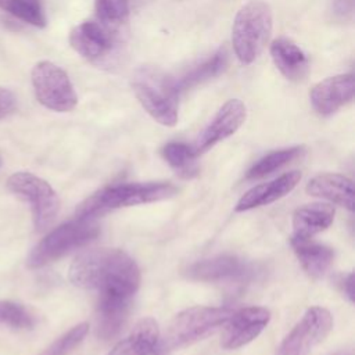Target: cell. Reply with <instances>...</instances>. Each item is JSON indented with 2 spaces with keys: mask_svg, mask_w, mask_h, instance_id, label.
Wrapping results in <instances>:
<instances>
[{
  "mask_svg": "<svg viewBox=\"0 0 355 355\" xmlns=\"http://www.w3.org/2000/svg\"><path fill=\"white\" fill-rule=\"evenodd\" d=\"M68 276L76 287L126 298L137 291L141 280L137 263L118 248H94L79 254Z\"/></svg>",
  "mask_w": 355,
  "mask_h": 355,
  "instance_id": "6da1fadb",
  "label": "cell"
},
{
  "mask_svg": "<svg viewBox=\"0 0 355 355\" xmlns=\"http://www.w3.org/2000/svg\"><path fill=\"white\" fill-rule=\"evenodd\" d=\"M178 187L168 182L121 183L104 187L86 198L76 209V218L93 219L122 207L155 202L176 196Z\"/></svg>",
  "mask_w": 355,
  "mask_h": 355,
  "instance_id": "7a4b0ae2",
  "label": "cell"
},
{
  "mask_svg": "<svg viewBox=\"0 0 355 355\" xmlns=\"http://www.w3.org/2000/svg\"><path fill=\"white\" fill-rule=\"evenodd\" d=\"M273 28L270 6L262 0L245 3L236 14L232 26V44L244 65L254 62L263 51Z\"/></svg>",
  "mask_w": 355,
  "mask_h": 355,
  "instance_id": "3957f363",
  "label": "cell"
},
{
  "mask_svg": "<svg viewBox=\"0 0 355 355\" xmlns=\"http://www.w3.org/2000/svg\"><path fill=\"white\" fill-rule=\"evenodd\" d=\"M132 87L139 103L158 123L176 125L180 93L173 78L158 68L143 67L135 73Z\"/></svg>",
  "mask_w": 355,
  "mask_h": 355,
  "instance_id": "277c9868",
  "label": "cell"
},
{
  "mask_svg": "<svg viewBox=\"0 0 355 355\" xmlns=\"http://www.w3.org/2000/svg\"><path fill=\"white\" fill-rule=\"evenodd\" d=\"M233 311L223 306H191L179 312L168 324L157 348L162 352L183 348L222 327Z\"/></svg>",
  "mask_w": 355,
  "mask_h": 355,
  "instance_id": "5b68a950",
  "label": "cell"
},
{
  "mask_svg": "<svg viewBox=\"0 0 355 355\" xmlns=\"http://www.w3.org/2000/svg\"><path fill=\"white\" fill-rule=\"evenodd\" d=\"M100 233L98 225L93 219L76 218L51 230L29 254V268H40L69 251L83 247L94 240Z\"/></svg>",
  "mask_w": 355,
  "mask_h": 355,
  "instance_id": "8992f818",
  "label": "cell"
},
{
  "mask_svg": "<svg viewBox=\"0 0 355 355\" xmlns=\"http://www.w3.org/2000/svg\"><path fill=\"white\" fill-rule=\"evenodd\" d=\"M7 187L31 204L37 232H43L53 225L60 211V200L46 180L29 172H17L8 178Z\"/></svg>",
  "mask_w": 355,
  "mask_h": 355,
  "instance_id": "52a82bcc",
  "label": "cell"
},
{
  "mask_svg": "<svg viewBox=\"0 0 355 355\" xmlns=\"http://www.w3.org/2000/svg\"><path fill=\"white\" fill-rule=\"evenodd\" d=\"M32 85L36 98L49 110L68 112L78 104V96L68 75L50 61H40L33 67Z\"/></svg>",
  "mask_w": 355,
  "mask_h": 355,
  "instance_id": "ba28073f",
  "label": "cell"
},
{
  "mask_svg": "<svg viewBox=\"0 0 355 355\" xmlns=\"http://www.w3.org/2000/svg\"><path fill=\"white\" fill-rule=\"evenodd\" d=\"M331 327V313L326 308L311 306L283 338L276 349V355H309L327 337Z\"/></svg>",
  "mask_w": 355,
  "mask_h": 355,
  "instance_id": "9c48e42d",
  "label": "cell"
},
{
  "mask_svg": "<svg viewBox=\"0 0 355 355\" xmlns=\"http://www.w3.org/2000/svg\"><path fill=\"white\" fill-rule=\"evenodd\" d=\"M270 320V312L263 306H247L230 315L223 324L220 345L225 349H237L257 338Z\"/></svg>",
  "mask_w": 355,
  "mask_h": 355,
  "instance_id": "30bf717a",
  "label": "cell"
},
{
  "mask_svg": "<svg viewBox=\"0 0 355 355\" xmlns=\"http://www.w3.org/2000/svg\"><path fill=\"white\" fill-rule=\"evenodd\" d=\"M247 116L245 105L239 98L227 100L219 111L215 114L209 125L198 136L193 151L196 155H200L214 147L216 143L227 139L243 125Z\"/></svg>",
  "mask_w": 355,
  "mask_h": 355,
  "instance_id": "8fae6325",
  "label": "cell"
},
{
  "mask_svg": "<svg viewBox=\"0 0 355 355\" xmlns=\"http://www.w3.org/2000/svg\"><path fill=\"white\" fill-rule=\"evenodd\" d=\"M354 75L343 73L326 78L316 83L309 92V98L315 111L327 116L349 103L354 97Z\"/></svg>",
  "mask_w": 355,
  "mask_h": 355,
  "instance_id": "7c38bea8",
  "label": "cell"
},
{
  "mask_svg": "<svg viewBox=\"0 0 355 355\" xmlns=\"http://www.w3.org/2000/svg\"><path fill=\"white\" fill-rule=\"evenodd\" d=\"M250 273V265L234 255H216L198 261L187 269V276L190 279L208 283L243 280L248 277Z\"/></svg>",
  "mask_w": 355,
  "mask_h": 355,
  "instance_id": "4fadbf2b",
  "label": "cell"
},
{
  "mask_svg": "<svg viewBox=\"0 0 355 355\" xmlns=\"http://www.w3.org/2000/svg\"><path fill=\"white\" fill-rule=\"evenodd\" d=\"M71 47L87 61H98L114 47L110 31L97 22L86 21L75 26L69 33Z\"/></svg>",
  "mask_w": 355,
  "mask_h": 355,
  "instance_id": "5bb4252c",
  "label": "cell"
},
{
  "mask_svg": "<svg viewBox=\"0 0 355 355\" xmlns=\"http://www.w3.org/2000/svg\"><path fill=\"white\" fill-rule=\"evenodd\" d=\"M301 179V172L298 171H291L287 172L268 183H262L258 186H254L248 191H245L241 198L237 201L234 209L237 212L248 211L257 207L268 205L286 194H288L300 182Z\"/></svg>",
  "mask_w": 355,
  "mask_h": 355,
  "instance_id": "9a60e30c",
  "label": "cell"
},
{
  "mask_svg": "<svg viewBox=\"0 0 355 355\" xmlns=\"http://www.w3.org/2000/svg\"><path fill=\"white\" fill-rule=\"evenodd\" d=\"M305 190L309 196L326 198L349 211L354 209V183L344 175L320 173L308 182Z\"/></svg>",
  "mask_w": 355,
  "mask_h": 355,
  "instance_id": "2e32d148",
  "label": "cell"
},
{
  "mask_svg": "<svg viewBox=\"0 0 355 355\" xmlns=\"http://www.w3.org/2000/svg\"><path fill=\"white\" fill-rule=\"evenodd\" d=\"M158 340V323L153 318H143L107 355H150L157 348Z\"/></svg>",
  "mask_w": 355,
  "mask_h": 355,
  "instance_id": "e0dca14e",
  "label": "cell"
},
{
  "mask_svg": "<svg viewBox=\"0 0 355 355\" xmlns=\"http://www.w3.org/2000/svg\"><path fill=\"white\" fill-rule=\"evenodd\" d=\"M270 55L276 68L290 80H302L309 71L305 53L290 39L279 37L270 44Z\"/></svg>",
  "mask_w": 355,
  "mask_h": 355,
  "instance_id": "ac0fdd59",
  "label": "cell"
},
{
  "mask_svg": "<svg viewBox=\"0 0 355 355\" xmlns=\"http://www.w3.org/2000/svg\"><path fill=\"white\" fill-rule=\"evenodd\" d=\"M128 309L129 298L115 294H101L97 305V337L101 340L115 337L126 320Z\"/></svg>",
  "mask_w": 355,
  "mask_h": 355,
  "instance_id": "d6986e66",
  "label": "cell"
},
{
  "mask_svg": "<svg viewBox=\"0 0 355 355\" xmlns=\"http://www.w3.org/2000/svg\"><path fill=\"white\" fill-rule=\"evenodd\" d=\"M290 244L304 270L312 277H322L333 263L334 251L327 245L311 240V237L293 234Z\"/></svg>",
  "mask_w": 355,
  "mask_h": 355,
  "instance_id": "ffe728a7",
  "label": "cell"
},
{
  "mask_svg": "<svg viewBox=\"0 0 355 355\" xmlns=\"http://www.w3.org/2000/svg\"><path fill=\"white\" fill-rule=\"evenodd\" d=\"M334 219V208L329 204H306L293 215L294 236L312 237L326 230Z\"/></svg>",
  "mask_w": 355,
  "mask_h": 355,
  "instance_id": "44dd1931",
  "label": "cell"
},
{
  "mask_svg": "<svg viewBox=\"0 0 355 355\" xmlns=\"http://www.w3.org/2000/svg\"><path fill=\"white\" fill-rule=\"evenodd\" d=\"M229 62V53L225 46L219 47L209 58L186 72L180 79H175L179 93L196 87L209 79H214L225 72Z\"/></svg>",
  "mask_w": 355,
  "mask_h": 355,
  "instance_id": "7402d4cb",
  "label": "cell"
},
{
  "mask_svg": "<svg viewBox=\"0 0 355 355\" xmlns=\"http://www.w3.org/2000/svg\"><path fill=\"white\" fill-rule=\"evenodd\" d=\"M302 153H304V147H300V146L272 151V153L266 154L265 157H262L258 162H255L251 166V169L247 172L245 178L248 180L265 178L266 175H270L272 172L290 164L293 159L300 157Z\"/></svg>",
  "mask_w": 355,
  "mask_h": 355,
  "instance_id": "603a6c76",
  "label": "cell"
},
{
  "mask_svg": "<svg viewBox=\"0 0 355 355\" xmlns=\"http://www.w3.org/2000/svg\"><path fill=\"white\" fill-rule=\"evenodd\" d=\"M162 155L166 162L183 178H191L197 175L198 168L194 158L197 157L193 151V147H189L184 143L172 141L164 146Z\"/></svg>",
  "mask_w": 355,
  "mask_h": 355,
  "instance_id": "cb8c5ba5",
  "label": "cell"
},
{
  "mask_svg": "<svg viewBox=\"0 0 355 355\" xmlns=\"http://www.w3.org/2000/svg\"><path fill=\"white\" fill-rule=\"evenodd\" d=\"M0 7L33 26L43 28L46 25V17L37 0H0Z\"/></svg>",
  "mask_w": 355,
  "mask_h": 355,
  "instance_id": "d4e9b609",
  "label": "cell"
},
{
  "mask_svg": "<svg viewBox=\"0 0 355 355\" xmlns=\"http://www.w3.org/2000/svg\"><path fill=\"white\" fill-rule=\"evenodd\" d=\"M94 8L105 26L122 25L129 17V0H94Z\"/></svg>",
  "mask_w": 355,
  "mask_h": 355,
  "instance_id": "484cf974",
  "label": "cell"
},
{
  "mask_svg": "<svg viewBox=\"0 0 355 355\" xmlns=\"http://www.w3.org/2000/svg\"><path fill=\"white\" fill-rule=\"evenodd\" d=\"M89 331V324L86 322L73 326L65 334H62L58 340H55L47 349H44L40 355H69L86 337Z\"/></svg>",
  "mask_w": 355,
  "mask_h": 355,
  "instance_id": "4316f807",
  "label": "cell"
},
{
  "mask_svg": "<svg viewBox=\"0 0 355 355\" xmlns=\"http://www.w3.org/2000/svg\"><path fill=\"white\" fill-rule=\"evenodd\" d=\"M0 323L14 329H32L35 319L22 305L12 301H0Z\"/></svg>",
  "mask_w": 355,
  "mask_h": 355,
  "instance_id": "83f0119b",
  "label": "cell"
},
{
  "mask_svg": "<svg viewBox=\"0 0 355 355\" xmlns=\"http://www.w3.org/2000/svg\"><path fill=\"white\" fill-rule=\"evenodd\" d=\"M14 108H15L14 94L7 89L0 87V118L8 115Z\"/></svg>",
  "mask_w": 355,
  "mask_h": 355,
  "instance_id": "f1b7e54d",
  "label": "cell"
},
{
  "mask_svg": "<svg viewBox=\"0 0 355 355\" xmlns=\"http://www.w3.org/2000/svg\"><path fill=\"white\" fill-rule=\"evenodd\" d=\"M354 0H333V12L341 19H347L352 15Z\"/></svg>",
  "mask_w": 355,
  "mask_h": 355,
  "instance_id": "f546056e",
  "label": "cell"
},
{
  "mask_svg": "<svg viewBox=\"0 0 355 355\" xmlns=\"http://www.w3.org/2000/svg\"><path fill=\"white\" fill-rule=\"evenodd\" d=\"M344 291L349 298V301H354V273H349L344 279Z\"/></svg>",
  "mask_w": 355,
  "mask_h": 355,
  "instance_id": "4dcf8cb0",
  "label": "cell"
},
{
  "mask_svg": "<svg viewBox=\"0 0 355 355\" xmlns=\"http://www.w3.org/2000/svg\"><path fill=\"white\" fill-rule=\"evenodd\" d=\"M0 165H1V157H0Z\"/></svg>",
  "mask_w": 355,
  "mask_h": 355,
  "instance_id": "1f68e13d",
  "label": "cell"
}]
</instances>
